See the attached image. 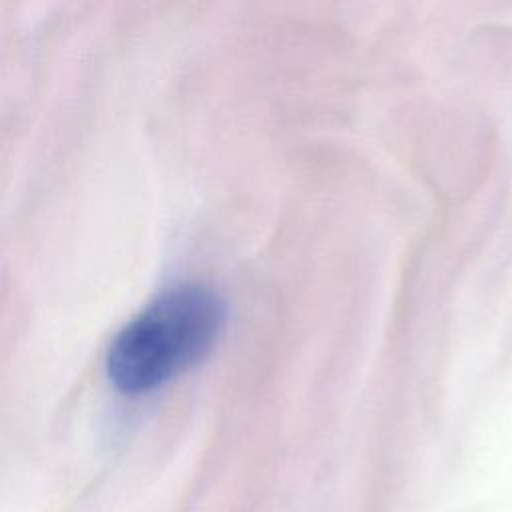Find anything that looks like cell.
<instances>
[{
  "instance_id": "obj_1",
  "label": "cell",
  "mask_w": 512,
  "mask_h": 512,
  "mask_svg": "<svg viewBox=\"0 0 512 512\" xmlns=\"http://www.w3.org/2000/svg\"><path fill=\"white\" fill-rule=\"evenodd\" d=\"M226 324L218 292L180 282L148 302L112 340L106 370L126 394L148 392L204 358Z\"/></svg>"
}]
</instances>
